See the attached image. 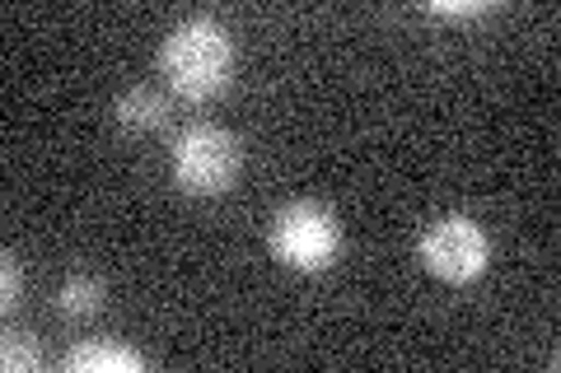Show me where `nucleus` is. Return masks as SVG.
<instances>
[{
	"mask_svg": "<svg viewBox=\"0 0 561 373\" xmlns=\"http://www.w3.org/2000/svg\"><path fill=\"white\" fill-rule=\"evenodd\" d=\"M160 70H164V80L179 98H187V103L216 98L220 89L230 84V70H234L230 33H225V24L206 20V14L183 20L160 43Z\"/></svg>",
	"mask_w": 561,
	"mask_h": 373,
	"instance_id": "1",
	"label": "nucleus"
},
{
	"mask_svg": "<svg viewBox=\"0 0 561 373\" xmlns=\"http://www.w3.org/2000/svg\"><path fill=\"white\" fill-rule=\"evenodd\" d=\"M243 168V145L234 131L197 121L173 140V183H179L187 197H220L230 191V183Z\"/></svg>",
	"mask_w": 561,
	"mask_h": 373,
	"instance_id": "2",
	"label": "nucleus"
},
{
	"mask_svg": "<svg viewBox=\"0 0 561 373\" xmlns=\"http://www.w3.org/2000/svg\"><path fill=\"white\" fill-rule=\"evenodd\" d=\"M272 253L295 271H323L342 253V224L319 201H290L272 220Z\"/></svg>",
	"mask_w": 561,
	"mask_h": 373,
	"instance_id": "3",
	"label": "nucleus"
},
{
	"mask_svg": "<svg viewBox=\"0 0 561 373\" xmlns=\"http://www.w3.org/2000/svg\"><path fill=\"white\" fill-rule=\"evenodd\" d=\"M486 257H491V243L482 234V224L468 215H445L421 234V261H426L431 276L449 280V285L478 280L486 271Z\"/></svg>",
	"mask_w": 561,
	"mask_h": 373,
	"instance_id": "4",
	"label": "nucleus"
},
{
	"mask_svg": "<svg viewBox=\"0 0 561 373\" xmlns=\"http://www.w3.org/2000/svg\"><path fill=\"white\" fill-rule=\"evenodd\" d=\"M117 121L131 136L164 131L169 127V98L160 94V89H150V84H136V89H127V94L117 98Z\"/></svg>",
	"mask_w": 561,
	"mask_h": 373,
	"instance_id": "5",
	"label": "nucleus"
},
{
	"mask_svg": "<svg viewBox=\"0 0 561 373\" xmlns=\"http://www.w3.org/2000/svg\"><path fill=\"white\" fill-rule=\"evenodd\" d=\"M70 373H136L146 369V360L131 346H108V341H80L61 360Z\"/></svg>",
	"mask_w": 561,
	"mask_h": 373,
	"instance_id": "6",
	"label": "nucleus"
},
{
	"mask_svg": "<svg viewBox=\"0 0 561 373\" xmlns=\"http://www.w3.org/2000/svg\"><path fill=\"white\" fill-rule=\"evenodd\" d=\"M57 313L66 317V323H76V327H84V323H94V317L103 313V280L99 276H66V285H61V294H57Z\"/></svg>",
	"mask_w": 561,
	"mask_h": 373,
	"instance_id": "7",
	"label": "nucleus"
},
{
	"mask_svg": "<svg viewBox=\"0 0 561 373\" xmlns=\"http://www.w3.org/2000/svg\"><path fill=\"white\" fill-rule=\"evenodd\" d=\"M38 364H43L38 336H28V331H5V341H0V369H5V373H33Z\"/></svg>",
	"mask_w": 561,
	"mask_h": 373,
	"instance_id": "8",
	"label": "nucleus"
},
{
	"mask_svg": "<svg viewBox=\"0 0 561 373\" xmlns=\"http://www.w3.org/2000/svg\"><path fill=\"white\" fill-rule=\"evenodd\" d=\"M5 266H0V308L14 313V304H20V290H24V276H20V257L5 253L0 257Z\"/></svg>",
	"mask_w": 561,
	"mask_h": 373,
	"instance_id": "9",
	"label": "nucleus"
},
{
	"mask_svg": "<svg viewBox=\"0 0 561 373\" xmlns=\"http://www.w3.org/2000/svg\"><path fill=\"white\" fill-rule=\"evenodd\" d=\"M426 10L431 14H449V20H463V14H482L486 5H478V0H468V5H463V0H431Z\"/></svg>",
	"mask_w": 561,
	"mask_h": 373,
	"instance_id": "10",
	"label": "nucleus"
}]
</instances>
